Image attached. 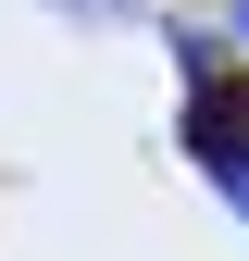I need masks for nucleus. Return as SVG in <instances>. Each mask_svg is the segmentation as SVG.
<instances>
[{
	"mask_svg": "<svg viewBox=\"0 0 249 261\" xmlns=\"http://www.w3.org/2000/svg\"><path fill=\"white\" fill-rule=\"evenodd\" d=\"M225 25H237V38H249V0H225Z\"/></svg>",
	"mask_w": 249,
	"mask_h": 261,
	"instance_id": "3",
	"label": "nucleus"
},
{
	"mask_svg": "<svg viewBox=\"0 0 249 261\" xmlns=\"http://www.w3.org/2000/svg\"><path fill=\"white\" fill-rule=\"evenodd\" d=\"M175 62H187V112H175V137H187V162H200V174L237 199V224H249V87L225 75L212 25H175Z\"/></svg>",
	"mask_w": 249,
	"mask_h": 261,
	"instance_id": "1",
	"label": "nucleus"
},
{
	"mask_svg": "<svg viewBox=\"0 0 249 261\" xmlns=\"http://www.w3.org/2000/svg\"><path fill=\"white\" fill-rule=\"evenodd\" d=\"M62 13H137V0H62Z\"/></svg>",
	"mask_w": 249,
	"mask_h": 261,
	"instance_id": "2",
	"label": "nucleus"
}]
</instances>
